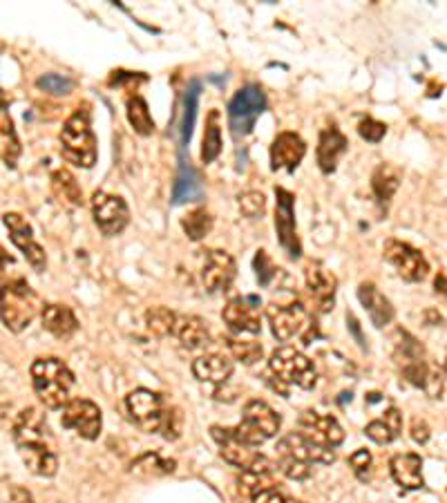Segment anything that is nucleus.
Returning <instances> with one entry per match:
<instances>
[{
	"instance_id": "nucleus-1",
	"label": "nucleus",
	"mask_w": 447,
	"mask_h": 503,
	"mask_svg": "<svg viewBox=\"0 0 447 503\" xmlns=\"http://www.w3.org/2000/svg\"><path fill=\"white\" fill-rule=\"evenodd\" d=\"M32 383L36 397L47 409H61L70 403V392L74 387V374L63 360L36 358L32 363Z\"/></svg>"
},
{
	"instance_id": "nucleus-2",
	"label": "nucleus",
	"mask_w": 447,
	"mask_h": 503,
	"mask_svg": "<svg viewBox=\"0 0 447 503\" xmlns=\"http://www.w3.org/2000/svg\"><path fill=\"white\" fill-rule=\"evenodd\" d=\"M41 309L36 291L27 285L23 277L7 280L0 287V320L14 334H21L32 325Z\"/></svg>"
},
{
	"instance_id": "nucleus-3",
	"label": "nucleus",
	"mask_w": 447,
	"mask_h": 503,
	"mask_svg": "<svg viewBox=\"0 0 447 503\" xmlns=\"http://www.w3.org/2000/svg\"><path fill=\"white\" fill-rule=\"evenodd\" d=\"M269 371L273 374V378L278 380L280 392L289 394L286 385H295L300 389H313L315 387V374L313 360L307 358L303 351H298L295 347H280L271 354L269 360ZM275 385V389H278Z\"/></svg>"
},
{
	"instance_id": "nucleus-4",
	"label": "nucleus",
	"mask_w": 447,
	"mask_h": 503,
	"mask_svg": "<svg viewBox=\"0 0 447 503\" xmlns=\"http://www.w3.org/2000/svg\"><path fill=\"white\" fill-rule=\"evenodd\" d=\"M63 157L81 168H92L96 164V139L90 128V112L76 110L65 121L61 133Z\"/></svg>"
},
{
	"instance_id": "nucleus-5",
	"label": "nucleus",
	"mask_w": 447,
	"mask_h": 503,
	"mask_svg": "<svg viewBox=\"0 0 447 503\" xmlns=\"http://www.w3.org/2000/svg\"><path fill=\"white\" fill-rule=\"evenodd\" d=\"M266 318L271 322V331L280 343H289L293 338H303L304 345H309L311 331H313V320L307 307L300 300L280 302L273 300L266 307Z\"/></svg>"
},
{
	"instance_id": "nucleus-6",
	"label": "nucleus",
	"mask_w": 447,
	"mask_h": 503,
	"mask_svg": "<svg viewBox=\"0 0 447 503\" xmlns=\"http://www.w3.org/2000/svg\"><path fill=\"white\" fill-rule=\"evenodd\" d=\"M266 110V95L257 83L240 87L228 104V128L235 139H244L255 128V121Z\"/></svg>"
},
{
	"instance_id": "nucleus-7",
	"label": "nucleus",
	"mask_w": 447,
	"mask_h": 503,
	"mask_svg": "<svg viewBox=\"0 0 447 503\" xmlns=\"http://www.w3.org/2000/svg\"><path fill=\"white\" fill-rule=\"evenodd\" d=\"M213 438L220 443L224 461H228L231 466L240 468L242 472H253V475H271L275 470V466L271 463L269 457L253 450L251 446L242 443L235 437L233 428H220V425H213L211 428Z\"/></svg>"
},
{
	"instance_id": "nucleus-8",
	"label": "nucleus",
	"mask_w": 447,
	"mask_h": 503,
	"mask_svg": "<svg viewBox=\"0 0 447 503\" xmlns=\"http://www.w3.org/2000/svg\"><path fill=\"white\" fill-rule=\"evenodd\" d=\"M280 414L271 405H266L264 400H249L244 407V417L237 428H233V432L242 443L257 448L273 438L280 432Z\"/></svg>"
},
{
	"instance_id": "nucleus-9",
	"label": "nucleus",
	"mask_w": 447,
	"mask_h": 503,
	"mask_svg": "<svg viewBox=\"0 0 447 503\" xmlns=\"http://www.w3.org/2000/svg\"><path fill=\"white\" fill-rule=\"evenodd\" d=\"M125 407H128L130 418L137 423V428H141L148 434L159 432L164 412H166V405H164L162 394L153 392V389L139 387L125 397Z\"/></svg>"
},
{
	"instance_id": "nucleus-10",
	"label": "nucleus",
	"mask_w": 447,
	"mask_h": 503,
	"mask_svg": "<svg viewBox=\"0 0 447 503\" xmlns=\"http://www.w3.org/2000/svg\"><path fill=\"white\" fill-rule=\"evenodd\" d=\"M92 213H94L96 226L108 237L119 236L130 222L128 204L119 195L104 193V190L94 193V197H92Z\"/></svg>"
},
{
	"instance_id": "nucleus-11",
	"label": "nucleus",
	"mask_w": 447,
	"mask_h": 503,
	"mask_svg": "<svg viewBox=\"0 0 447 503\" xmlns=\"http://www.w3.org/2000/svg\"><path fill=\"white\" fill-rule=\"evenodd\" d=\"M260 307V297L255 296L233 297V300L224 307L222 318L235 336H257L262 329Z\"/></svg>"
},
{
	"instance_id": "nucleus-12",
	"label": "nucleus",
	"mask_w": 447,
	"mask_h": 503,
	"mask_svg": "<svg viewBox=\"0 0 447 503\" xmlns=\"http://www.w3.org/2000/svg\"><path fill=\"white\" fill-rule=\"evenodd\" d=\"M382 253H385V260L396 268L398 276H401L402 280L421 282L425 280L427 273H430V265H427V260L422 257V253L412 248L410 244L390 239V242H385Z\"/></svg>"
},
{
	"instance_id": "nucleus-13",
	"label": "nucleus",
	"mask_w": 447,
	"mask_h": 503,
	"mask_svg": "<svg viewBox=\"0 0 447 503\" xmlns=\"http://www.w3.org/2000/svg\"><path fill=\"white\" fill-rule=\"evenodd\" d=\"M63 428L72 429L79 437L87 438V441H94L101 434V409L99 405H94L87 398H74L63 407L61 417Z\"/></svg>"
},
{
	"instance_id": "nucleus-14",
	"label": "nucleus",
	"mask_w": 447,
	"mask_h": 503,
	"mask_svg": "<svg viewBox=\"0 0 447 503\" xmlns=\"http://www.w3.org/2000/svg\"><path fill=\"white\" fill-rule=\"evenodd\" d=\"M3 222H5V226L9 228L12 242L16 244L18 251L25 256L29 267L38 273L45 271V267H47L45 251H43V246L36 242V237H34V231H32V226H29L27 219L18 213H5Z\"/></svg>"
},
{
	"instance_id": "nucleus-15",
	"label": "nucleus",
	"mask_w": 447,
	"mask_h": 503,
	"mask_svg": "<svg viewBox=\"0 0 447 503\" xmlns=\"http://www.w3.org/2000/svg\"><path fill=\"white\" fill-rule=\"evenodd\" d=\"M298 428L304 438H309L315 446L327 448V450H333L344 441V429L340 428V423L333 417H327V414L303 412Z\"/></svg>"
},
{
	"instance_id": "nucleus-16",
	"label": "nucleus",
	"mask_w": 447,
	"mask_h": 503,
	"mask_svg": "<svg viewBox=\"0 0 447 503\" xmlns=\"http://www.w3.org/2000/svg\"><path fill=\"white\" fill-rule=\"evenodd\" d=\"M237 276L235 260L224 251H204L202 282L208 293H224L233 287Z\"/></svg>"
},
{
	"instance_id": "nucleus-17",
	"label": "nucleus",
	"mask_w": 447,
	"mask_h": 503,
	"mask_svg": "<svg viewBox=\"0 0 447 503\" xmlns=\"http://www.w3.org/2000/svg\"><path fill=\"white\" fill-rule=\"evenodd\" d=\"M275 197H278V211H275V231H278L280 244L289 257L298 260L303 246H300L298 233H295V217H293V202L295 197L284 188H275Z\"/></svg>"
},
{
	"instance_id": "nucleus-18",
	"label": "nucleus",
	"mask_w": 447,
	"mask_h": 503,
	"mask_svg": "<svg viewBox=\"0 0 447 503\" xmlns=\"http://www.w3.org/2000/svg\"><path fill=\"white\" fill-rule=\"evenodd\" d=\"M278 454H286V457H293L304 463H333L335 458L333 450L315 446V443H311L300 432L286 434L278 443Z\"/></svg>"
},
{
	"instance_id": "nucleus-19",
	"label": "nucleus",
	"mask_w": 447,
	"mask_h": 503,
	"mask_svg": "<svg viewBox=\"0 0 447 503\" xmlns=\"http://www.w3.org/2000/svg\"><path fill=\"white\" fill-rule=\"evenodd\" d=\"M304 153H307V146H304L303 136L295 133H282L275 136L273 146H271V168L295 170L304 159Z\"/></svg>"
},
{
	"instance_id": "nucleus-20",
	"label": "nucleus",
	"mask_w": 447,
	"mask_h": 503,
	"mask_svg": "<svg viewBox=\"0 0 447 503\" xmlns=\"http://www.w3.org/2000/svg\"><path fill=\"white\" fill-rule=\"evenodd\" d=\"M338 280L323 262H311L307 267V289L313 296L315 305L320 307V311L333 309V296Z\"/></svg>"
},
{
	"instance_id": "nucleus-21",
	"label": "nucleus",
	"mask_w": 447,
	"mask_h": 503,
	"mask_svg": "<svg viewBox=\"0 0 447 503\" xmlns=\"http://www.w3.org/2000/svg\"><path fill=\"white\" fill-rule=\"evenodd\" d=\"M47 438H50V425H47L45 417L36 407L23 409L14 423V443L25 446V443L47 441Z\"/></svg>"
},
{
	"instance_id": "nucleus-22",
	"label": "nucleus",
	"mask_w": 447,
	"mask_h": 503,
	"mask_svg": "<svg viewBox=\"0 0 447 503\" xmlns=\"http://www.w3.org/2000/svg\"><path fill=\"white\" fill-rule=\"evenodd\" d=\"M390 470L393 481H396L402 490H421V488L425 486V478H422V458L419 454H396L390 461Z\"/></svg>"
},
{
	"instance_id": "nucleus-23",
	"label": "nucleus",
	"mask_w": 447,
	"mask_h": 503,
	"mask_svg": "<svg viewBox=\"0 0 447 503\" xmlns=\"http://www.w3.org/2000/svg\"><path fill=\"white\" fill-rule=\"evenodd\" d=\"M18 454H21L23 463L29 468V472L38 477H55L58 470V458L47 446V441L38 443H25V446H16Z\"/></svg>"
},
{
	"instance_id": "nucleus-24",
	"label": "nucleus",
	"mask_w": 447,
	"mask_h": 503,
	"mask_svg": "<svg viewBox=\"0 0 447 503\" xmlns=\"http://www.w3.org/2000/svg\"><path fill=\"white\" fill-rule=\"evenodd\" d=\"M41 322L43 329L50 331L52 336H56L61 340L72 338L76 334V329H79V320H76L74 311L65 305H55V302L43 307Z\"/></svg>"
},
{
	"instance_id": "nucleus-25",
	"label": "nucleus",
	"mask_w": 447,
	"mask_h": 503,
	"mask_svg": "<svg viewBox=\"0 0 447 503\" xmlns=\"http://www.w3.org/2000/svg\"><path fill=\"white\" fill-rule=\"evenodd\" d=\"M204 197V184L199 173L191 166V161L182 157L179 161V173L177 179H174L173 186V204L179 206V204L186 202H197V199Z\"/></svg>"
},
{
	"instance_id": "nucleus-26",
	"label": "nucleus",
	"mask_w": 447,
	"mask_h": 503,
	"mask_svg": "<svg viewBox=\"0 0 447 503\" xmlns=\"http://www.w3.org/2000/svg\"><path fill=\"white\" fill-rule=\"evenodd\" d=\"M358 297H361L364 311H367L369 318H372V322L378 327V329H382V327H387L393 320L392 302L376 289V285H372V282H363V285L358 287Z\"/></svg>"
},
{
	"instance_id": "nucleus-27",
	"label": "nucleus",
	"mask_w": 447,
	"mask_h": 503,
	"mask_svg": "<svg viewBox=\"0 0 447 503\" xmlns=\"http://www.w3.org/2000/svg\"><path fill=\"white\" fill-rule=\"evenodd\" d=\"M347 136L340 133L335 126L332 128L323 130V135H320L318 141V164L320 170L323 173H333L335 166H338L340 157H343L344 153H347Z\"/></svg>"
},
{
	"instance_id": "nucleus-28",
	"label": "nucleus",
	"mask_w": 447,
	"mask_h": 503,
	"mask_svg": "<svg viewBox=\"0 0 447 503\" xmlns=\"http://www.w3.org/2000/svg\"><path fill=\"white\" fill-rule=\"evenodd\" d=\"M193 374H195V378L202 380V383L222 385L231 378L233 363L226 358V356L206 354L193 363Z\"/></svg>"
},
{
	"instance_id": "nucleus-29",
	"label": "nucleus",
	"mask_w": 447,
	"mask_h": 503,
	"mask_svg": "<svg viewBox=\"0 0 447 503\" xmlns=\"http://www.w3.org/2000/svg\"><path fill=\"white\" fill-rule=\"evenodd\" d=\"M401 429H402L401 412H398L393 405H390L385 417L373 418V421L364 428V434H367L373 443H378V446H387V443H392L393 438L401 434Z\"/></svg>"
},
{
	"instance_id": "nucleus-30",
	"label": "nucleus",
	"mask_w": 447,
	"mask_h": 503,
	"mask_svg": "<svg viewBox=\"0 0 447 503\" xmlns=\"http://www.w3.org/2000/svg\"><path fill=\"white\" fill-rule=\"evenodd\" d=\"M174 334H177V338L182 340V345L186 347V349H202V347L208 345V340H211L206 322L197 318V316H184V318H177Z\"/></svg>"
},
{
	"instance_id": "nucleus-31",
	"label": "nucleus",
	"mask_w": 447,
	"mask_h": 503,
	"mask_svg": "<svg viewBox=\"0 0 447 503\" xmlns=\"http://www.w3.org/2000/svg\"><path fill=\"white\" fill-rule=\"evenodd\" d=\"M52 190L63 204H70V206H84V190H81L79 182H76L74 175L65 168H58L52 175Z\"/></svg>"
},
{
	"instance_id": "nucleus-32",
	"label": "nucleus",
	"mask_w": 447,
	"mask_h": 503,
	"mask_svg": "<svg viewBox=\"0 0 447 503\" xmlns=\"http://www.w3.org/2000/svg\"><path fill=\"white\" fill-rule=\"evenodd\" d=\"M398 186H401V170L393 168L390 164L378 166V170L372 177V188H373V195L378 197V202L390 204V199L398 190Z\"/></svg>"
},
{
	"instance_id": "nucleus-33",
	"label": "nucleus",
	"mask_w": 447,
	"mask_h": 503,
	"mask_svg": "<svg viewBox=\"0 0 447 503\" xmlns=\"http://www.w3.org/2000/svg\"><path fill=\"white\" fill-rule=\"evenodd\" d=\"M222 153V128H220V112L213 110L206 119V133H204L202 161L213 164Z\"/></svg>"
},
{
	"instance_id": "nucleus-34",
	"label": "nucleus",
	"mask_w": 447,
	"mask_h": 503,
	"mask_svg": "<svg viewBox=\"0 0 447 503\" xmlns=\"http://www.w3.org/2000/svg\"><path fill=\"white\" fill-rule=\"evenodd\" d=\"M199 95H202V81L193 79L191 83H188L186 96H184V116H182V144L184 146H188V141H191V136H193V126H195Z\"/></svg>"
},
{
	"instance_id": "nucleus-35",
	"label": "nucleus",
	"mask_w": 447,
	"mask_h": 503,
	"mask_svg": "<svg viewBox=\"0 0 447 503\" xmlns=\"http://www.w3.org/2000/svg\"><path fill=\"white\" fill-rule=\"evenodd\" d=\"M174 466L177 463L170 461V458L159 457L157 452H148L133 463V472L139 477H164L173 475Z\"/></svg>"
},
{
	"instance_id": "nucleus-36",
	"label": "nucleus",
	"mask_w": 447,
	"mask_h": 503,
	"mask_svg": "<svg viewBox=\"0 0 447 503\" xmlns=\"http://www.w3.org/2000/svg\"><path fill=\"white\" fill-rule=\"evenodd\" d=\"M128 121H130V126L134 128V133H139L141 136L153 135L154 121H153V116H150L148 104H145L139 95L130 96L128 99Z\"/></svg>"
},
{
	"instance_id": "nucleus-37",
	"label": "nucleus",
	"mask_w": 447,
	"mask_h": 503,
	"mask_svg": "<svg viewBox=\"0 0 447 503\" xmlns=\"http://www.w3.org/2000/svg\"><path fill=\"white\" fill-rule=\"evenodd\" d=\"M145 327L153 336L157 338H166V336L174 334V327H177V316L166 307H153V309L145 314Z\"/></svg>"
},
{
	"instance_id": "nucleus-38",
	"label": "nucleus",
	"mask_w": 447,
	"mask_h": 503,
	"mask_svg": "<svg viewBox=\"0 0 447 503\" xmlns=\"http://www.w3.org/2000/svg\"><path fill=\"white\" fill-rule=\"evenodd\" d=\"M228 349L235 356V360H240L244 365H255L257 360H262V354H264V349H262V345L257 340L235 334L228 338Z\"/></svg>"
},
{
	"instance_id": "nucleus-39",
	"label": "nucleus",
	"mask_w": 447,
	"mask_h": 503,
	"mask_svg": "<svg viewBox=\"0 0 447 503\" xmlns=\"http://www.w3.org/2000/svg\"><path fill=\"white\" fill-rule=\"evenodd\" d=\"M182 228L186 231V236L193 239V242H199L211 233L213 228V217L206 208H195L182 219Z\"/></svg>"
},
{
	"instance_id": "nucleus-40",
	"label": "nucleus",
	"mask_w": 447,
	"mask_h": 503,
	"mask_svg": "<svg viewBox=\"0 0 447 503\" xmlns=\"http://www.w3.org/2000/svg\"><path fill=\"white\" fill-rule=\"evenodd\" d=\"M182 428H184L182 409L166 407V412H164V418H162V428H159L162 437L166 438V441H177V438L182 437Z\"/></svg>"
},
{
	"instance_id": "nucleus-41",
	"label": "nucleus",
	"mask_w": 447,
	"mask_h": 503,
	"mask_svg": "<svg viewBox=\"0 0 447 503\" xmlns=\"http://www.w3.org/2000/svg\"><path fill=\"white\" fill-rule=\"evenodd\" d=\"M278 468L282 470V475L293 478V481H304L311 475V463L298 461L293 457H286V454H278Z\"/></svg>"
},
{
	"instance_id": "nucleus-42",
	"label": "nucleus",
	"mask_w": 447,
	"mask_h": 503,
	"mask_svg": "<svg viewBox=\"0 0 447 503\" xmlns=\"http://www.w3.org/2000/svg\"><path fill=\"white\" fill-rule=\"evenodd\" d=\"M36 86H38V90L47 92V95L63 96V95H70L72 87H74V83L67 79V76H61V75H45L36 81Z\"/></svg>"
},
{
	"instance_id": "nucleus-43",
	"label": "nucleus",
	"mask_w": 447,
	"mask_h": 503,
	"mask_svg": "<svg viewBox=\"0 0 447 503\" xmlns=\"http://www.w3.org/2000/svg\"><path fill=\"white\" fill-rule=\"evenodd\" d=\"M253 267H255L257 282H260L262 287H269L271 282H273L275 273H278V268H275L273 262H271V257L266 256V251H257L255 262H253Z\"/></svg>"
},
{
	"instance_id": "nucleus-44",
	"label": "nucleus",
	"mask_w": 447,
	"mask_h": 503,
	"mask_svg": "<svg viewBox=\"0 0 447 503\" xmlns=\"http://www.w3.org/2000/svg\"><path fill=\"white\" fill-rule=\"evenodd\" d=\"M240 208L246 217H257V215L264 213L266 208V197L257 190H249V193L240 195Z\"/></svg>"
},
{
	"instance_id": "nucleus-45",
	"label": "nucleus",
	"mask_w": 447,
	"mask_h": 503,
	"mask_svg": "<svg viewBox=\"0 0 447 503\" xmlns=\"http://www.w3.org/2000/svg\"><path fill=\"white\" fill-rule=\"evenodd\" d=\"M349 463H352L353 475L361 478V481H369V477H372V454L367 450H358L352 454Z\"/></svg>"
},
{
	"instance_id": "nucleus-46",
	"label": "nucleus",
	"mask_w": 447,
	"mask_h": 503,
	"mask_svg": "<svg viewBox=\"0 0 447 503\" xmlns=\"http://www.w3.org/2000/svg\"><path fill=\"white\" fill-rule=\"evenodd\" d=\"M358 133H361L363 139L372 141V144H378V141L387 135V126L376 119H363L361 126H358Z\"/></svg>"
},
{
	"instance_id": "nucleus-47",
	"label": "nucleus",
	"mask_w": 447,
	"mask_h": 503,
	"mask_svg": "<svg viewBox=\"0 0 447 503\" xmlns=\"http://www.w3.org/2000/svg\"><path fill=\"white\" fill-rule=\"evenodd\" d=\"M251 501L253 503H303V501L289 499V497H286V495H282V492L275 486L264 488V490L255 492V495L251 497Z\"/></svg>"
},
{
	"instance_id": "nucleus-48",
	"label": "nucleus",
	"mask_w": 447,
	"mask_h": 503,
	"mask_svg": "<svg viewBox=\"0 0 447 503\" xmlns=\"http://www.w3.org/2000/svg\"><path fill=\"white\" fill-rule=\"evenodd\" d=\"M412 438H414L416 443H421V446H425V443L430 441V425L421 421V418H414V421H412Z\"/></svg>"
},
{
	"instance_id": "nucleus-49",
	"label": "nucleus",
	"mask_w": 447,
	"mask_h": 503,
	"mask_svg": "<svg viewBox=\"0 0 447 503\" xmlns=\"http://www.w3.org/2000/svg\"><path fill=\"white\" fill-rule=\"evenodd\" d=\"M16 267V262H14V257L9 256L7 251H5L3 246H0V282H7V276H9V268Z\"/></svg>"
},
{
	"instance_id": "nucleus-50",
	"label": "nucleus",
	"mask_w": 447,
	"mask_h": 503,
	"mask_svg": "<svg viewBox=\"0 0 447 503\" xmlns=\"http://www.w3.org/2000/svg\"><path fill=\"white\" fill-rule=\"evenodd\" d=\"M12 503H34V497L29 495L25 488L16 486L12 490Z\"/></svg>"
},
{
	"instance_id": "nucleus-51",
	"label": "nucleus",
	"mask_w": 447,
	"mask_h": 503,
	"mask_svg": "<svg viewBox=\"0 0 447 503\" xmlns=\"http://www.w3.org/2000/svg\"><path fill=\"white\" fill-rule=\"evenodd\" d=\"M434 289H436V293H441V296L447 297V276L445 273H439V277L434 280Z\"/></svg>"
},
{
	"instance_id": "nucleus-52",
	"label": "nucleus",
	"mask_w": 447,
	"mask_h": 503,
	"mask_svg": "<svg viewBox=\"0 0 447 503\" xmlns=\"http://www.w3.org/2000/svg\"><path fill=\"white\" fill-rule=\"evenodd\" d=\"M347 322H352V329H353V334H356V338H358V343H361L364 347V338H363V334H361V329H358V320L353 318V316H347Z\"/></svg>"
},
{
	"instance_id": "nucleus-53",
	"label": "nucleus",
	"mask_w": 447,
	"mask_h": 503,
	"mask_svg": "<svg viewBox=\"0 0 447 503\" xmlns=\"http://www.w3.org/2000/svg\"><path fill=\"white\" fill-rule=\"evenodd\" d=\"M5 414H7V407H5V405H3V403H0V418H3V417H5Z\"/></svg>"
},
{
	"instance_id": "nucleus-54",
	"label": "nucleus",
	"mask_w": 447,
	"mask_h": 503,
	"mask_svg": "<svg viewBox=\"0 0 447 503\" xmlns=\"http://www.w3.org/2000/svg\"><path fill=\"white\" fill-rule=\"evenodd\" d=\"M445 371H447V358H445Z\"/></svg>"
}]
</instances>
